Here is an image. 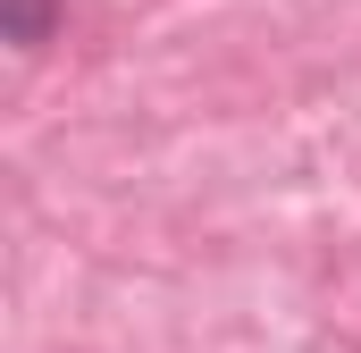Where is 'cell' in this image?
I'll return each mask as SVG.
<instances>
[{
    "label": "cell",
    "mask_w": 361,
    "mask_h": 353,
    "mask_svg": "<svg viewBox=\"0 0 361 353\" xmlns=\"http://www.w3.org/2000/svg\"><path fill=\"white\" fill-rule=\"evenodd\" d=\"M59 25H68V0H0V42L17 51H42Z\"/></svg>",
    "instance_id": "1"
}]
</instances>
